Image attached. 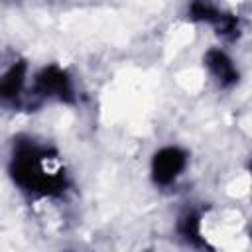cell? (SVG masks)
<instances>
[{"instance_id":"cell-1","label":"cell","mask_w":252,"mask_h":252,"mask_svg":"<svg viewBox=\"0 0 252 252\" xmlns=\"http://www.w3.org/2000/svg\"><path fill=\"white\" fill-rule=\"evenodd\" d=\"M14 181L39 195H57L65 187V173L55 154L33 144L20 146L12 163Z\"/></svg>"},{"instance_id":"cell-2","label":"cell","mask_w":252,"mask_h":252,"mask_svg":"<svg viewBox=\"0 0 252 252\" xmlns=\"http://www.w3.org/2000/svg\"><path fill=\"white\" fill-rule=\"evenodd\" d=\"M187 165V154L177 146L161 148L152 159V175L158 185L173 183Z\"/></svg>"},{"instance_id":"cell-3","label":"cell","mask_w":252,"mask_h":252,"mask_svg":"<svg viewBox=\"0 0 252 252\" xmlns=\"http://www.w3.org/2000/svg\"><path fill=\"white\" fill-rule=\"evenodd\" d=\"M35 91L45 98H55L61 102L73 100V83L69 75L57 65H49L37 73Z\"/></svg>"},{"instance_id":"cell-4","label":"cell","mask_w":252,"mask_h":252,"mask_svg":"<svg viewBox=\"0 0 252 252\" xmlns=\"http://www.w3.org/2000/svg\"><path fill=\"white\" fill-rule=\"evenodd\" d=\"M205 65L220 87H230L238 81V71L222 49H209L205 55Z\"/></svg>"},{"instance_id":"cell-5","label":"cell","mask_w":252,"mask_h":252,"mask_svg":"<svg viewBox=\"0 0 252 252\" xmlns=\"http://www.w3.org/2000/svg\"><path fill=\"white\" fill-rule=\"evenodd\" d=\"M26 63H14L2 77H0V102L2 104H14L26 83Z\"/></svg>"},{"instance_id":"cell-6","label":"cell","mask_w":252,"mask_h":252,"mask_svg":"<svg viewBox=\"0 0 252 252\" xmlns=\"http://www.w3.org/2000/svg\"><path fill=\"white\" fill-rule=\"evenodd\" d=\"M224 16V12H220L213 0H193L191 2V18L199 20V22H207L217 26L220 22V18Z\"/></svg>"},{"instance_id":"cell-7","label":"cell","mask_w":252,"mask_h":252,"mask_svg":"<svg viewBox=\"0 0 252 252\" xmlns=\"http://www.w3.org/2000/svg\"><path fill=\"white\" fill-rule=\"evenodd\" d=\"M181 236H185L187 240L191 242H201V220L195 213H187L179 219V224H177Z\"/></svg>"}]
</instances>
